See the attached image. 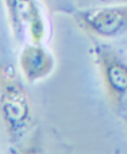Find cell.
<instances>
[{
    "label": "cell",
    "mask_w": 127,
    "mask_h": 154,
    "mask_svg": "<svg viewBox=\"0 0 127 154\" xmlns=\"http://www.w3.org/2000/svg\"><path fill=\"white\" fill-rule=\"evenodd\" d=\"M0 118L12 141L25 136L33 119L31 100L11 66L0 72Z\"/></svg>",
    "instance_id": "obj_1"
},
{
    "label": "cell",
    "mask_w": 127,
    "mask_h": 154,
    "mask_svg": "<svg viewBox=\"0 0 127 154\" xmlns=\"http://www.w3.org/2000/svg\"><path fill=\"white\" fill-rule=\"evenodd\" d=\"M95 61L104 79L105 89L111 103L120 106L127 92V67L121 57L106 47L94 48Z\"/></svg>",
    "instance_id": "obj_2"
},
{
    "label": "cell",
    "mask_w": 127,
    "mask_h": 154,
    "mask_svg": "<svg viewBox=\"0 0 127 154\" xmlns=\"http://www.w3.org/2000/svg\"><path fill=\"white\" fill-rule=\"evenodd\" d=\"M16 33L27 35L32 44H41L45 35L41 6L35 0H5Z\"/></svg>",
    "instance_id": "obj_3"
},
{
    "label": "cell",
    "mask_w": 127,
    "mask_h": 154,
    "mask_svg": "<svg viewBox=\"0 0 127 154\" xmlns=\"http://www.w3.org/2000/svg\"><path fill=\"white\" fill-rule=\"evenodd\" d=\"M77 21L89 32L100 37H117L125 32L127 22L126 6L94 8L77 12Z\"/></svg>",
    "instance_id": "obj_4"
},
{
    "label": "cell",
    "mask_w": 127,
    "mask_h": 154,
    "mask_svg": "<svg viewBox=\"0 0 127 154\" xmlns=\"http://www.w3.org/2000/svg\"><path fill=\"white\" fill-rule=\"evenodd\" d=\"M20 66L25 79L33 83L51 73L54 59L41 44H29L20 55Z\"/></svg>",
    "instance_id": "obj_5"
},
{
    "label": "cell",
    "mask_w": 127,
    "mask_h": 154,
    "mask_svg": "<svg viewBox=\"0 0 127 154\" xmlns=\"http://www.w3.org/2000/svg\"><path fill=\"white\" fill-rule=\"evenodd\" d=\"M94 2H100V3H109V2H117V0H94Z\"/></svg>",
    "instance_id": "obj_6"
}]
</instances>
